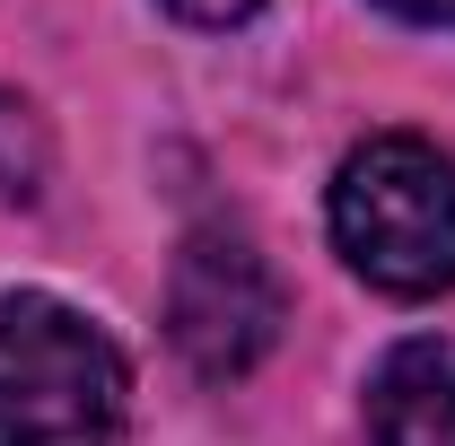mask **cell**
Wrapping results in <instances>:
<instances>
[{
	"instance_id": "6da1fadb",
	"label": "cell",
	"mask_w": 455,
	"mask_h": 446,
	"mask_svg": "<svg viewBox=\"0 0 455 446\" xmlns=\"http://www.w3.org/2000/svg\"><path fill=\"white\" fill-rule=\"evenodd\" d=\"M333 245L386 298L455 289V158L420 131L359 140L333 175Z\"/></svg>"
},
{
	"instance_id": "7a4b0ae2",
	"label": "cell",
	"mask_w": 455,
	"mask_h": 446,
	"mask_svg": "<svg viewBox=\"0 0 455 446\" xmlns=\"http://www.w3.org/2000/svg\"><path fill=\"white\" fill-rule=\"evenodd\" d=\"M132 368L70 298H0V446H123Z\"/></svg>"
},
{
	"instance_id": "3957f363",
	"label": "cell",
	"mask_w": 455,
	"mask_h": 446,
	"mask_svg": "<svg viewBox=\"0 0 455 446\" xmlns=\"http://www.w3.org/2000/svg\"><path fill=\"white\" fill-rule=\"evenodd\" d=\"M289 324V298H281V272L263 263V245L245 227H193L175 245V272H167V341L184 350L193 377H245L272 359V341Z\"/></svg>"
},
{
	"instance_id": "277c9868",
	"label": "cell",
	"mask_w": 455,
	"mask_h": 446,
	"mask_svg": "<svg viewBox=\"0 0 455 446\" xmlns=\"http://www.w3.org/2000/svg\"><path fill=\"white\" fill-rule=\"evenodd\" d=\"M368 446H455V341L411 333L368 377Z\"/></svg>"
},
{
	"instance_id": "5b68a950",
	"label": "cell",
	"mask_w": 455,
	"mask_h": 446,
	"mask_svg": "<svg viewBox=\"0 0 455 446\" xmlns=\"http://www.w3.org/2000/svg\"><path fill=\"white\" fill-rule=\"evenodd\" d=\"M167 9L184 18V27H245L263 0H167Z\"/></svg>"
},
{
	"instance_id": "8992f818",
	"label": "cell",
	"mask_w": 455,
	"mask_h": 446,
	"mask_svg": "<svg viewBox=\"0 0 455 446\" xmlns=\"http://www.w3.org/2000/svg\"><path fill=\"white\" fill-rule=\"evenodd\" d=\"M377 9H395V18H411V27H447V36H455V0H377Z\"/></svg>"
}]
</instances>
